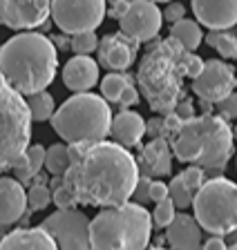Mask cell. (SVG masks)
<instances>
[{
  "instance_id": "cell-45",
  "label": "cell",
  "mask_w": 237,
  "mask_h": 250,
  "mask_svg": "<svg viewBox=\"0 0 237 250\" xmlns=\"http://www.w3.org/2000/svg\"><path fill=\"white\" fill-rule=\"evenodd\" d=\"M228 239H231L233 244H237V226H235V228L231 230V232H228Z\"/></svg>"
},
{
  "instance_id": "cell-18",
  "label": "cell",
  "mask_w": 237,
  "mask_h": 250,
  "mask_svg": "<svg viewBox=\"0 0 237 250\" xmlns=\"http://www.w3.org/2000/svg\"><path fill=\"white\" fill-rule=\"evenodd\" d=\"M166 239L172 250H199L201 246V226L195 217L186 212H174L172 221L166 226Z\"/></svg>"
},
{
  "instance_id": "cell-14",
  "label": "cell",
  "mask_w": 237,
  "mask_h": 250,
  "mask_svg": "<svg viewBox=\"0 0 237 250\" xmlns=\"http://www.w3.org/2000/svg\"><path fill=\"white\" fill-rule=\"evenodd\" d=\"M96 49H99L101 67L110 69V72H126L137 61L139 42L119 31V34H108L101 38Z\"/></svg>"
},
{
  "instance_id": "cell-21",
  "label": "cell",
  "mask_w": 237,
  "mask_h": 250,
  "mask_svg": "<svg viewBox=\"0 0 237 250\" xmlns=\"http://www.w3.org/2000/svg\"><path fill=\"white\" fill-rule=\"evenodd\" d=\"M110 134L114 139V143H119L123 147H132L137 146L146 134V121L137 112L123 109L110 121Z\"/></svg>"
},
{
  "instance_id": "cell-28",
  "label": "cell",
  "mask_w": 237,
  "mask_h": 250,
  "mask_svg": "<svg viewBox=\"0 0 237 250\" xmlns=\"http://www.w3.org/2000/svg\"><path fill=\"white\" fill-rule=\"evenodd\" d=\"M168 197L172 199L174 208L186 210L188 206H193V197H195V192H193V190L184 183L181 174H177V177L170 181V186H168Z\"/></svg>"
},
{
  "instance_id": "cell-42",
  "label": "cell",
  "mask_w": 237,
  "mask_h": 250,
  "mask_svg": "<svg viewBox=\"0 0 237 250\" xmlns=\"http://www.w3.org/2000/svg\"><path fill=\"white\" fill-rule=\"evenodd\" d=\"M199 250H226V241L221 239V234H213L211 239H206L199 246Z\"/></svg>"
},
{
  "instance_id": "cell-33",
  "label": "cell",
  "mask_w": 237,
  "mask_h": 250,
  "mask_svg": "<svg viewBox=\"0 0 237 250\" xmlns=\"http://www.w3.org/2000/svg\"><path fill=\"white\" fill-rule=\"evenodd\" d=\"M52 201L56 203L58 210H67V208H76V199H74V194L69 192L67 188L61 183V186L56 188L52 192Z\"/></svg>"
},
{
  "instance_id": "cell-29",
  "label": "cell",
  "mask_w": 237,
  "mask_h": 250,
  "mask_svg": "<svg viewBox=\"0 0 237 250\" xmlns=\"http://www.w3.org/2000/svg\"><path fill=\"white\" fill-rule=\"evenodd\" d=\"M96 47H99V36H96L94 31H79V34H72V41H69V49L74 54H87L96 52Z\"/></svg>"
},
{
  "instance_id": "cell-22",
  "label": "cell",
  "mask_w": 237,
  "mask_h": 250,
  "mask_svg": "<svg viewBox=\"0 0 237 250\" xmlns=\"http://www.w3.org/2000/svg\"><path fill=\"white\" fill-rule=\"evenodd\" d=\"M43 163H45V147L43 146H27L25 152L11 163L14 179L21 183H29L38 172H41Z\"/></svg>"
},
{
  "instance_id": "cell-36",
  "label": "cell",
  "mask_w": 237,
  "mask_h": 250,
  "mask_svg": "<svg viewBox=\"0 0 237 250\" xmlns=\"http://www.w3.org/2000/svg\"><path fill=\"white\" fill-rule=\"evenodd\" d=\"M161 18H164V21H168L170 25H172V22L186 18V7L181 5V2H172V0H170V5L166 7V11H161Z\"/></svg>"
},
{
  "instance_id": "cell-23",
  "label": "cell",
  "mask_w": 237,
  "mask_h": 250,
  "mask_svg": "<svg viewBox=\"0 0 237 250\" xmlns=\"http://www.w3.org/2000/svg\"><path fill=\"white\" fill-rule=\"evenodd\" d=\"M170 36L179 42L186 52H195L197 47L201 45V41H204V34H201L199 22L190 21V18H181V21L172 22V27H170Z\"/></svg>"
},
{
  "instance_id": "cell-26",
  "label": "cell",
  "mask_w": 237,
  "mask_h": 250,
  "mask_svg": "<svg viewBox=\"0 0 237 250\" xmlns=\"http://www.w3.org/2000/svg\"><path fill=\"white\" fill-rule=\"evenodd\" d=\"M43 166L49 170L54 177H63V172L69 167V156H67V146L65 143H54L52 147L45 150V163Z\"/></svg>"
},
{
  "instance_id": "cell-30",
  "label": "cell",
  "mask_w": 237,
  "mask_h": 250,
  "mask_svg": "<svg viewBox=\"0 0 237 250\" xmlns=\"http://www.w3.org/2000/svg\"><path fill=\"white\" fill-rule=\"evenodd\" d=\"M27 194V206L29 210H45L52 203V192H49L47 186H43V183H34L29 188V192Z\"/></svg>"
},
{
  "instance_id": "cell-2",
  "label": "cell",
  "mask_w": 237,
  "mask_h": 250,
  "mask_svg": "<svg viewBox=\"0 0 237 250\" xmlns=\"http://www.w3.org/2000/svg\"><path fill=\"white\" fill-rule=\"evenodd\" d=\"M58 67L54 42L36 31H22L0 47V74L21 94L47 89Z\"/></svg>"
},
{
  "instance_id": "cell-34",
  "label": "cell",
  "mask_w": 237,
  "mask_h": 250,
  "mask_svg": "<svg viewBox=\"0 0 237 250\" xmlns=\"http://www.w3.org/2000/svg\"><path fill=\"white\" fill-rule=\"evenodd\" d=\"M179 174H181V179H184V183L193 190V192H197L199 186L204 183V170H201L199 166H190V167H186L184 172H179Z\"/></svg>"
},
{
  "instance_id": "cell-17",
  "label": "cell",
  "mask_w": 237,
  "mask_h": 250,
  "mask_svg": "<svg viewBox=\"0 0 237 250\" xmlns=\"http://www.w3.org/2000/svg\"><path fill=\"white\" fill-rule=\"evenodd\" d=\"M63 83L72 92H87L99 83V62L90 56L76 54L63 67Z\"/></svg>"
},
{
  "instance_id": "cell-27",
  "label": "cell",
  "mask_w": 237,
  "mask_h": 250,
  "mask_svg": "<svg viewBox=\"0 0 237 250\" xmlns=\"http://www.w3.org/2000/svg\"><path fill=\"white\" fill-rule=\"evenodd\" d=\"M128 83H130V78H128L126 74H121V72L108 74V76L101 81V94H103V99L110 101V103H116Z\"/></svg>"
},
{
  "instance_id": "cell-4",
  "label": "cell",
  "mask_w": 237,
  "mask_h": 250,
  "mask_svg": "<svg viewBox=\"0 0 237 250\" xmlns=\"http://www.w3.org/2000/svg\"><path fill=\"white\" fill-rule=\"evenodd\" d=\"M233 130L226 119L201 114L181 121L170 146L177 161L199 166L201 170H221L233 156Z\"/></svg>"
},
{
  "instance_id": "cell-49",
  "label": "cell",
  "mask_w": 237,
  "mask_h": 250,
  "mask_svg": "<svg viewBox=\"0 0 237 250\" xmlns=\"http://www.w3.org/2000/svg\"><path fill=\"white\" fill-rule=\"evenodd\" d=\"M233 136H237V130H235V132H233Z\"/></svg>"
},
{
  "instance_id": "cell-39",
  "label": "cell",
  "mask_w": 237,
  "mask_h": 250,
  "mask_svg": "<svg viewBox=\"0 0 237 250\" xmlns=\"http://www.w3.org/2000/svg\"><path fill=\"white\" fill-rule=\"evenodd\" d=\"M168 197V186L161 181H150V190H148V199L150 201H161V199Z\"/></svg>"
},
{
  "instance_id": "cell-10",
  "label": "cell",
  "mask_w": 237,
  "mask_h": 250,
  "mask_svg": "<svg viewBox=\"0 0 237 250\" xmlns=\"http://www.w3.org/2000/svg\"><path fill=\"white\" fill-rule=\"evenodd\" d=\"M41 228L52 234L58 250H92L90 219L76 208L56 210L43 221Z\"/></svg>"
},
{
  "instance_id": "cell-38",
  "label": "cell",
  "mask_w": 237,
  "mask_h": 250,
  "mask_svg": "<svg viewBox=\"0 0 237 250\" xmlns=\"http://www.w3.org/2000/svg\"><path fill=\"white\" fill-rule=\"evenodd\" d=\"M201 67H204V61H201L199 56H195V54L186 52V58H184V69H186V76L195 78L197 74L201 72Z\"/></svg>"
},
{
  "instance_id": "cell-7",
  "label": "cell",
  "mask_w": 237,
  "mask_h": 250,
  "mask_svg": "<svg viewBox=\"0 0 237 250\" xmlns=\"http://www.w3.org/2000/svg\"><path fill=\"white\" fill-rule=\"evenodd\" d=\"M29 139L32 116L27 101L0 74V170L11 167L29 146Z\"/></svg>"
},
{
  "instance_id": "cell-25",
  "label": "cell",
  "mask_w": 237,
  "mask_h": 250,
  "mask_svg": "<svg viewBox=\"0 0 237 250\" xmlns=\"http://www.w3.org/2000/svg\"><path fill=\"white\" fill-rule=\"evenodd\" d=\"M27 107H29V116H32V121H49L52 114H54V109H56V105H54L52 94H47L45 89H41V92L29 94Z\"/></svg>"
},
{
  "instance_id": "cell-19",
  "label": "cell",
  "mask_w": 237,
  "mask_h": 250,
  "mask_svg": "<svg viewBox=\"0 0 237 250\" xmlns=\"http://www.w3.org/2000/svg\"><path fill=\"white\" fill-rule=\"evenodd\" d=\"M27 194L21 181L11 177L0 179V226H11L25 214Z\"/></svg>"
},
{
  "instance_id": "cell-9",
  "label": "cell",
  "mask_w": 237,
  "mask_h": 250,
  "mask_svg": "<svg viewBox=\"0 0 237 250\" xmlns=\"http://www.w3.org/2000/svg\"><path fill=\"white\" fill-rule=\"evenodd\" d=\"M106 0H49V16L63 34L94 31L106 18Z\"/></svg>"
},
{
  "instance_id": "cell-46",
  "label": "cell",
  "mask_w": 237,
  "mask_h": 250,
  "mask_svg": "<svg viewBox=\"0 0 237 250\" xmlns=\"http://www.w3.org/2000/svg\"><path fill=\"white\" fill-rule=\"evenodd\" d=\"M226 250H237V244H233V246H226Z\"/></svg>"
},
{
  "instance_id": "cell-41",
  "label": "cell",
  "mask_w": 237,
  "mask_h": 250,
  "mask_svg": "<svg viewBox=\"0 0 237 250\" xmlns=\"http://www.w3.org/2000/svg\"><path fill=\"white\" fill-rule=\"evenodd\" d=\"M128 5H130V0H112V7H110V11H106L110 18H114V21H119L123 14H126V9H128Z\"/></svg>"
},
{
  "instance_id": "cell-50",
  "label": "cell",
  "mask_w": 237,
  "mask_h": 250,
  "mask_svg": "<svg viewBox=\"0 0 237 250\" xmlns=\"http://www.w3.org/2000/svg\"><path fill=\"white\" fill-rule=\"evenodd\" d=\"M235 81H237V69H235Z\"/></svg>"
},
{
  "instance_id": "cell-40",
  "label": "cell",
  "mask_w": 237,
  "mask_h": 250,
  "mask_svg": "<svg viewBox=\"0 0 237 250\" xmlns=\"http://www.w3.org/2000/svg\"><path fill=\"white\" fill-rule=\"evenodd\" d=\"M174 114L179 116L181 121H186V119H193L195 116V105L190 103V101H177V105H174V109H172Z\"/></svg>"
},
{
  "instance_id": "cell-16",
  "label": "cell",
  "mask_w": 237,
  "mask_h": 250,
  "mask_svg": "<svg viewBox=\"0 0 237 250\" xmlns=\"http://www.w3.org/2000/svg\"><path fill=\"white\" fill-rule=\"evenodd\" d=\"M137 167L146 177H168L172 170V150H170L168 139L164 136L150 139V143L143 146Z\"/></svg>"
},
{
  "instance_id": "cell-31",
  "label": "cell",
  "mask_w": 237,
  "mask_h": 250,
  "mask_svg": "<svg viewBox=\"0 0 237 250\" xmlns=\"http://www.w3.org/2000/svg\"><path fill=\"white\" fill-rule=\"evenodd\" d=\"M174 210H177V208H174L172 199L166 197V199H161V201H157V206H154V212L150 214V219L154 221V226H159V228H166V226L172 221Z\"/></svg>"
},
{
  "instance_id": "cell-1",
  "label": "cell",
  "mask_w": 237,
  "mask_h": 250,
  "mask_svg": "<svg viewBox=\"0 0 237 250\" xmlns=\"http://www.w3.org/2000/svg\"><path fill=\"white\" fill-rule=\"evenodd\" d=\"M137 159L119 143L106 139L90 143L79 161L63 172V186L76 203L90 208H110L130 201L137 186Z\"/></svg>"
},
{
  "instance_id": "cell-8",
  "label": "cell",
  "mask_w": 237,
  "mask_h": 250,
  "mask_svg": "<svg viewBox=\"0 0 237 250\" xmlns=\"http://www.w3.org/2000/svg\"><path fill=\"white\" fill-rule=\"evenodd\" d=\"M193 208L201 230L228 234L237 226V183L226 177L204 181L193 197Z\"/></svg>"
},
{
  "instance_id": "cell-47",
  "label": "cell",
  "mask_w": 237,
  "mask_h": 250,
  "mask_svg": "<svg viewBox=\"0 0 237 250\" xmlns=\"http://www.w3.org/2000/svg\"><path fill=\"white\" fill-rule=\"evenodd\" d=\"M152 2H170V0H152Z\"/></svg>"
},
{
  "instance_id": "cell-20",
  "label": "cell",
  "mask_w": 237,
  "mask_h": 250,
  "mask_svg": "<svg viewBox=\"0 0 237 250\" xmlns=\"http://www.w3.org/2000/svg\"><path fill=\"white\" fill-rule=\"evenodd\" d=\"M0 250H58L52 234L38 228H18L11 230L0 239Z\"/></svg>"
},
{
  "instance_id": "cell-3",
  "label": "cell",
  "mask_w": 237,
  "mask_h": 250,
  "mask_svg": "<svg viewBox=\"0 0 237 250\" xmlns=\"http://www.w3.org/2000/svg\"><path fill=\"white\" fill-rule=\"evenodd\" d=\"M184 58L186 49L172 36L148 47L139 62L137 85L150 109L157 114H170L184 92Z\"/></svg>"
},
{
  "instance_id": "cell-43",
  "label": "cell",
  "mask_w": 237,
  "mask_h": 250,
  "mask_svg": "<svg viewBox=\"0 0 237 250\" xmlns=\"http://www.w3.org/2000/svg\"><path fill=\"white\" fill-rule=\"evenodd\" d=\"M146 134H150V139L154 136H164V119H152L146 123Z\"/></svg>"
},
{
  "instance_id": "cell-32",
  "label": "cell",
  "mask_w": 237,
  "mask_h": 250,
  "mask_svg": "<svg viewBox=\"0 0 237 250\" xmlns=\"http://www.w3.org/2000/svg\"><path fill=\"white\" fill-rule=\"evenodd\" d=\"M215 105H217V112H219L221 119H226V121L237 119V94H235V89H233L228 96H224L221 101H217Z\"/></svg>"
},
{
  "instance_id": "cell-48",
  "label": "cell",
  "mask_w": 237,
  "mask_h": 250,
  "mask_svg": "<svg viewBox=\"0 0 237 250\" xmlns=\"http://www.w3.org/2000/svg\"><path fill=\"white\" fill-rule=\"evenodd\" d=\"M148 250V248H146ZM150 250H164V248H150Z\"/></svg>"
},
{
  "instance_id": "cell-12",
  "label": "cell",
  "mask_w": 237,
  "mask_h": 250,
  "mask_svg": "<svg viewBox=\"0 0 237 250\" xmlns=\"http://www.w3.org/2000/svg\"><path fill=\"white\" fill-rule=\"evenodd\" d=\"M235 85V67L224 61H204L201 72L193 78V92L208 103H217L228 96Z\"/></svg>"
},
{
  "instance_id": "cell-13",
  "label": "cell",
  "mask_w": 237,
  "mask_h": 250,
  "mask_svg": "<svg viewBox=\"0 0 237 250\" xmlns=\"http://www.w3.org/2000/svg\"><path fill=\"white\" fill-rule=\"evenodd\" d=\"M49 18V0H0V25L9 29H34Z\"/></svg>"
},
{
  "instance_id": "cell-44",
  "label": "cell",
  "mask_w": 237,
  "mask_h": 250,
  "mask_svg": "<svg viewBox=\"0 0 237 250\" xmlns=\"http://www.w3.org/2000/svg\"><path fill=\"white\" fill-rule=\"evenodd\" d=\"M52 42H54V47H61V49H67L69 47V38H65V36H56Z\"/></svg>"
},
{
  "instance_id": "cell-11",
  "label": "cell",
  "mask_w": 237,
  "mask_h": 250,
  "mask_svg": "<svg viewBox=\"0 0 237 250\" xmlns=\"http://www.w3.org/2000/svg\"><path fill=\"white\" fill-rule=\"evenodd\" d=\"M161 9L152 0H130L126 14L119 18V27L126 36L134 38L137 42H148L157 38L161 31Z\"/></svg>"
},
{
  "instance_id": "cell-6",
  "label": "cell",
  "mask_w": 237,
  "mask_h": 250,
  "mask_svg": "<svg viewBox=\"0 0 237 250\" xmlns=\"http://www.w3.org/2000/svg\"><path fill=\"white\" fill-rule=\"evenodd\" d=\"M49 121L65 143H96L110 134L112 112L99 94L74 92V96L54 109Z\"/></svg>"
},
{
  "instance_id": "cell-5",
  "label": "cell",
  "mask_w": 237,
  "mask_h": 250,
  "mask_svg": "<svg viewBox=\"0 0 237 250\" xmlns=\"http://www.w3.org/2000/svg\"><path fill=\"white\" fill-rule=\"evenodd\" d=\"M152 219L141 203H121L101 208L90 221L92 250H146L150 244Z\"/></svg>"
},
{
  "instance_id": "cell-35",
  "label": "cell",
  "mask_w": 237,
  "mask_h": 250,
  "mask_svg": "<svg viewBox=\"0 0 237 250\" xmlns=\"http://www.w3.org/2000/svg\"><path fill=\"white\" fill-rule=\"evenodd\" d=\"M150 181L152 179L150 177H146V174H139V179H137V186H134V190H132V197L137 199V203H148L150 199H148V190H150Z\"/></svg>"
},
{
  "instance_id": "cell-37",
  "label": "cell",
  "mask_w": 237,
  "mask_h": 250,
  "mask_svg": "<svg viewBox=\"0 0 237 250\" xmlns=\"http://www.w3.org/2000/svg\"><path fill=\"white\" fill-rule=\"evenodd\" d=\"M137 101H139V89L134 87L132 83H128L126 87H123V92H121V96H119V101H116V103L121 105L123 109H128V107H132V105L137 103Z\"/></svg>"
},
{
  "instance_id": "cell-24",
  "label": "cell",
  "mask_w": 237,
  "mask_h": 250,
  "mask_svg": "<svg viewBox=\"0 0 237 250\" xmlns=\"http://www.w3.org/2000/svg\"><path fill=\"white\" fill-rule=\"evenodd\" d=\"M206 42L215 47L221 58H237V36L228 29H211Z\"/></svg>"
},
{
  "instance_id": "cell-15",
  "label": "cell",
  "mask_w": 237,
  "mask_h": 250,
  "mask_svg": "<svg viewBox=\"0 0 237 250\" xmlns=\"http://www.w3.org/2000/svg\"><path fill=\"white\" fill-rule=\"evenodd\" d=\"M197 22L208 29H231L237 25V0H190Z\"/></svg>"
}]
</instances>
